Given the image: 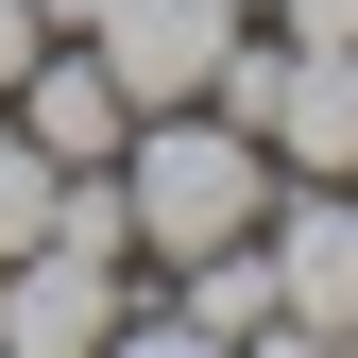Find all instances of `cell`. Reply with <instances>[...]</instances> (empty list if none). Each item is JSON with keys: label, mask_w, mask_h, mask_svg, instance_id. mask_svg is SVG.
<instances>
[{"label": "cell", "mask_w": 358, "mask_h": 358, "mask_svg": "<svg viewBox=\"0 0 358 358\" xmlns=\"http://www.w3.org/2000/svg\"><path fill=\"white\" fill-rule=\"evenodd\" d=\"M0 103H17V137L52 154V171H103L120 137H137V103H120V69L85 52V34H52V52H34L17 85H0Z\"/></svg>", "instance_id": "6"}, {"label": "cell", "mask_w": 358, "mask_h": 358, "mask_svg": "<svg viewBox=\"0 0 358 358\" xmlns=\"http://www.w3.org/2000/svg\"><path fill=\"white\" fill-rule=\"evenodd\" d=\"M34 17H52V34H85V17H103V0H34Z\"/></svg>", "instance_id": "10"}, {"label": "cell", "mask_w": 358, "mask_h": 358, "mask_svg": "<svg viewBox=\"0 0 358 358\" xmlns=\"http://www.w3.org/2000/svg\"><path fill=\"white\" fill-rule=\"evenodd\" d=\"M120 307H137V256H69V239L0 256V358H103Z\"/></svg>", "instance_id": "4"}, {"label": "cell", "mask_w": 358, "mask_h": 358, "mask_svg": "<svg viewBox=\"0 0 358 358\" xmlns=\"http://www.w3.org/2000/svg\"><path fill=\"white\" fill-rule=\"evenodd\" d=\"M256 256H273V358L358 341V188H290V171H273Z\"/></svg>", "instance_id": "2"}, {"label": "cell", "mask_w": 358, "mask_h": 358, "mask_svg": "<svg viewBox=\"0 0 358 358\" xmlns=\"http://www.w3.org/2000/svg\"><path fill=\"white\" fill-rule=\"evenodd\" d=\"M34 52H52V17H34V0H0V85H17Z\"/></svg>", "instance_id": "9"}, {"label": "cell", "mask_w": 358, "mask_h": 358, "mask_svg": "<svg viewBox=\"0 0 358 358\" xmlns=\"http://www.w3.org/2000/svg\"><path fill=\"white\" fill-rule=\"evenodd\" d=\"M256 154L290 188H358V34L341 52H290L273 34V85H256Z\"/></svg>", "instance_id": "5"}, {"label": "cell", "mask_w": 358, "mask_h": 358, "mask_svg": "<svg viewBox=\"0 0 358 358\" xmlns=\"http://www.w3.org/2000/svg\"><path fill=\"white\" fill-rule=\"evenodd\" d=\"M273 34H290V52H341V34H358V0H273Z\"/></svg>", "instance_id": "8"}, {"label": "cell", "mask_w": 358, "mask_h": 358, "mask_svg": "<svg viewBox=\"0 0 358 358\" xmlns=\"http://www.w3.org/2000/svg\"><path fill=\"white\" fill-rule=\"evenodd\" d=\"M239 34H256V0H103V17H85V52H103L120 103L154 120V103H205Z\"/></svg>", "instance_id": "3"}, {"label": "cell", "mask_w": 358, "mask_h": 358, "mask_svg": "<svg viewBox=\"0 0 358 358\" xmlns=\"http://www.w3.org/2000/svg\"><path fill=\"white\" fill-rule=\"evenodd\" d=\"M52 188H69V171L17 137V103H0V256H17V239H52Z\"/></svg>", "instance_id": "7"}, {"label": "cell", "mask_w": 358, "mask_h": 358, "mask_svg": "<svg viewBox=\"0 0 358 358\" xmlns=\"http://www.w3.org/2000/svg\"><path fill=\"white\" fill-rule=\"evenodd\" d=\"M120 205H137V273H171V256L256 239V205H273V154H256L222 103H154L137 137H120Z\"/></svg>", "instance_id": "1"}]
</instances>
